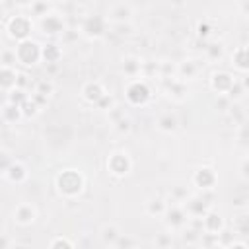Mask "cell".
I'll return each mask as SVG.
<instances>
[{"mask_svg": "<svg viewBox=\"0 0 249 249\" xmlns=\"http://www.w3.org/2000/svg\"><path fill=\"white\" fill-rule=\"evenodd\" d=\"M163 218H165V224L169 226V230L171 231H177V233L183 231L185 226L189 224V214H187V210H185V206L181 202L167 204V210H165Z\"/></svg>", "mask_w": 249, "mask_h": 249, "instance_id": "52a82bcc", "label": "cell"}, {"mask_svg": "<svg viewBox=\"0 0 249 249\" xmlns=\"http://www.w3.org/2000/svg\"><path fill=\"white\" fill-rule=\"evenodd\" d=\"M12 216H14L16 224H19V226H31L37 220V210H35V206L31 202H19L12 210Z\"/></svg>", "mask_w": 249, "mask_h": 249, "instance_id": "4fadbf2b", "label": "cell"}, {"mask_svg": "<svg viewBox=\"0 0 249 249\" xmlns=\"http://www.w3.org/2000/svg\"><path fill=\"white\" fill-rule=\"evenodd\" d=\"M235 231H237V233H247V231H249V214L237 218V222H235Z\"/></svg>", "mask_w": 249, "mask_h": 249, "instance_id": "d590c367", "label": "cell"}, {"mask_svg": "<svg viewBox=\"0 0 249 249\" xmlns=\"http://www.w3.org/2000/svg\"><path fill=\"white\" fill-rule=\"evenodd\" d=\"M31 14H33V16H39V18L47 16V14H49V4H47V0H35L33 6H31Z\"/></svg>", "mask_w": 249, "mask_h": 249, "instance_id": "836d02e7", "label": "cell"}, {"mask_svg": "<svg viewBox=\"0 0 249 249\" xmlns=\"http://www.w3.org/2000/svg\"><path fill=\"white\" fill-rule=\"evenodd\" d=\"M76 2H89V0H76Z\"/></svg>", "mask_w": 249, "mask_h": 249, "instance_id": "f907efd6", "label": "cell"}, {"mask_svg": "<svg viewBox=\"0 0 249 249\" xmlns=\"http://www.w3.org/2000/svg\"><path fill=\"white\" fill-rule=\"evenodd\" d=\"M78 35H82V33L80 31H74V29H64L62 39H64V43H72L74 39H78Z\"/></svg>", "mask_w": 249, "mask_h": 249, "instance_id": "b9f144b4", "label": "cell"}, {"mask_svg": "<svg viewBox=\"0 0 249 249\" xmlns=\"http://www.w3.org/2000/svg\"><path fill=\"white\" fill-rule=\"evenodd\" d=\"M105 93H107V91H105L103 84L97 82V80H89V82H86V84L82 86V91H80L82 99H84L86 103H89V105H95Z\"/></svg>", "mask_w": 249, "mask_h": 249, "instance_id": "5bb4252c", "label": "cell"}, {"mask_svg": "<svg viewBox=\"0 0 249 249\" xmlns=\"http://www.w3.org/2000/svg\"><path fill=\"white\" fill-rule=\"evenodd\" d=\"M167 210V202H163L161 198H150L146 202V214L148 216H163Z\"/></svg>", "mask_w": 249, "mask_h": 249, "instance_id": "484cf974", "label": "cell"}, {"mask_svg": "<svg viewBox=\"0 0 249 249\" xmlns=\"http://www.w3.org/2000/svg\"><path fill=\"white\" fill-rule=\"evenodd\" d=\"M21 111H23V117L25 119H31V117H35V115H39V111H41V105L29 95V99L21 105Z\"/></svg>", "mask_w": 249, "mask_h": 249, "instance_id": "f1b7e54d", "label": "cell"}, {"mask_svg": "<svg viewBox=\"0 0 249 249\" xmlns=\"http://www.w3.org/2000/svg\"><path fill=\"white\" fill-rule=\"evenodd\" d=\"M128 245H134V241H132V239H128V237H123V235H119V239H117L115 247H128Z\"/></svg>", "mask_w": 249, "mask_h": 249, "instance_id": "f6af8a7d", "label": "cell"}, {"mask_svg": "<svg viewBox=\"0 0 249 249\" xmlns=\"http://www.w3.org/2000/svg\"><path fill=\"white\" fill-rule=\"evenodd\" d=\"M239 8H241L243 16H247V18H249V0H243V2L239 4Z\"/></svg>", "mask_w": 249, "mask_h": 249, "instance_id": "7dc6e473", "label": "cell"}, {"mask_svg": "<svg viewBox=\"0 0 249 249\" xmlns=\"http://www.w3.org/2000/svg\"><path fill=\"white\" fill-rule=\"evenodd\" d=\"M54 187H56L60 196L76 198L78 195H82V191L86 187V177L82 175V171H78L74 167H68V169H62L54 177Z\"/></svg>", "mask_w": 249, "mask_h": 249, "instance_id": "6da1fadb", "label": "cell"}, {"mask_svg": "<svg viewBox=\"0 0 249 249\" xmlns=\"http://www.w3.org/2000/svg\"><path fill=\"white\" fill-rule=\"evenodd\" d=\"M101 241L105 243V245H113L115 247V243H117V239H119V230H117V226H113V224H107V226H103L101 228Z\"/></svg>", "mask_w": 249, "mask_h": 249, "instance_id": "4316f807", "label": "cell"}, {"mask_svg": "<svg viewBox=\"0 0 249 249\" xmlns=\"http://www.w3.org/2000/svg\"><path fill=\"white\" fill-rule=\"evenodd\" d=\"M113 130L117 132V134H121V136H124V134H128L130 130H132V123H130V119L124 115V117H121L119 121H115L113 123Z\"/></svg>", "mask_w": 249, "mask_h": 249, "instance_id": "f546056e", "label": "cell"}, {"mask_svg": "<svg viewBox=\"0 0 249 249\" xmlns=\"http://www.w3.org/2000/svg\"><path fill=\"white\" fill-rule=\"evenodd\" d=\"M113 29H115V33L119 37H124V35L130 33V25L128 23H113Z\"/></svg>", "mask_w": 249, "mask_h": 249, "instance_id": "ab89813d", "label": "cell"}, {"mask_svg": "<svg viewBox=\"0 0 249 249\" xmlns=\"http://www.w3.org/2000/svg\"><path fill=\"white\" fill-rule=\"evenodd\" d=\"M231 66H233L237 72H243V74L249 72V43L237 47V49L231 53Z\"/></svg>", "mask_w": 249, "mask_h": 249, "instance_id": "d6986e66", "label": "cell"}, {"mask_svg": "<svg viewBox=\"0 0 249 249\" xmlns=\"http://www.w3.org/2000/svg\"><path fill=\"white\" fill-rule=\"evenodd\" d=\"M216 183H218V175L208 165H202L193 173V185L200 191H210L216 187Z\"/></svg>", "mask_w": 249, "mask_h": 249, "instance_id": "9c48e42d", "label": "cell"}, {"mask_svg": "<svg viewBox=\"0 0 249 249\" xmlns=\"http://www.w3.org/2000/svg\"><path fill=\"white\" fill-rule=\"evenodd\" d=\"M171 4H175V6H181V4H183V0H171Z\"/></svg>", "mask_w": 249, "mask_h": 249, "instance_id": "681fc988", "label": "cell"}, {"mask_svg": "<svg viewBox=\"0 0 249 249\" xmlns=\"http://www.w3.org/2000/svg\"><path fill=\"white\" fill-rule=\"evenodd\" d=\"M156 126H158V130H161V132H165V134H171V132L177 130L179 121H177V117H175L173 113H163V115L158 117Z\"/></svg>", "mask_w": 249, "mask_h": 249, "instance_id": "7402d4cb", "label": "cell"}, {"mask_svg": "<svg viewBox=\"0 0 249 249\" xmlns=\"http://www.w3.org/2000/svg\"><path fill=\"white\" fill-rule=\"evenodd\" d=\"M76 243L72 241V239H68V237H64V235H56V237H53L51 241H49V247H53V249H56V247H68V249H72Z\"/></svg>", "mask_w": 249, "mask_h": 249, "instance_id": "d6a6232c", "label": "cell"}, {"mask_svg": "<svg viewBox=\"0 0 249 249\" xmlns=\"http://www.w3.org/2000/svg\"><path fill=\"white\" fill-rule=\"evenodd\" d=\"M14 62H18L16 53H14V51H4V53H2V64H4V66H14Z\"/></svg>", "mask_w": 249, "mask_h": 249, "instance_id": "74e56055", "label": "cell"}, {"mask_svg": "<svg viewBox=\"0 0 249 249\" xmlns=\"http://www.w3.org/2000/svg\"><path fill=\"white\" fill-rule=\"evenodd\" d=\"M154 243H156L158 247H169V245L173 243V237H171V233H160Z\"/></svg>", "mask_w": 249, "mask_h": 249, "instance_id": "8d00e7d4", "label": "cell"}, {"mask_svg": "<svg viewBox=\"0 0 249 249\" xmlns=\"http://www.w3.org/2000/svg\"><path fill=\"white\" fill-rule=\"evenodd\" d=\"M21 117H23L21 107L16 105V103H12V101H8V99H4V105H2V121L6 124H16Z\"/></svg>", "mask_w": 249, "mask_h": 249, "instance_id": "44dd1931", "label": "cell"}, {"mask_svg": "<svg viewBox=\"0 0 249 249\" xmlns=\"http://www.w3.org/2000/svg\"><path fill=\"white\" fill-rule=\"evenodd\" d=\"M204 56H206V60H212V62L220 60L224 56V43H220V41L208 43L204 47Z\"/></svg>", "mask_w": 249, "mask_h": 249, "instance_id": "d4e9b609", "label": "cell"}, {"mask_svg": "<svg viewBox=\"0 0 249 249\" xmlns=\"http://www.w3.org/2000/svg\"><path fill=\"white\" fill-rule=\"evenodd\" d=\"M210 33H212V23H210L208 19H202V21L196 23V37H198V39L206 41V39L210 37Z\"/></svg>", "mask_w": 249, "mask_h": 249, "instance_id": "4dcf8cb0", "label": "cell"}, {"mask_svg": "<svg viewBox=\"0 0 249 249\" xmlns=\"http://www.w3.org/2000/svg\"><path fill=\"white\" fill-rule=\"evenodd\" d=\"M189 218H202L208 210H210V202L202 196V195H193V196H187V200L183 202Z\"/></svg>", "mask_w": 249, "mask_h": 249, "instance_id": "8fae6325", "label": "cell"}, {"mask_svg": "<svg viewBox=\"0 0 249 249\" xmlns=\"http://www.w3.org/2000/svg\"><path fill=\"white\" fill-rule=\"evenodd\" d=\"M239 175H241L245 181H249V158H245V160L239 163Z\"/></svg>", "mask_w": 249, "mask_h": 249, "instance_id": "7bdbcfd3", "label": "cell"}, {"mask_svg": "<svg viewBox=\"0 0 249 249\" xmlns=\"http://www.w3.org/2000/svg\"><path fill=\"white\" fill-rule=\"evenodd\" d=\"M33 91H35V93H39V95L51 97V95L54 93V84H53V80H49V78L37 80V82H35V88H33Z\"/></svg>", "mask_w": 249, "mask_h": 249, "instance_id": "83f0119b", "label": "cell"}, {"mask_svg": "<svg viewBox=\"0 0 249 249\" xmlns=\"http://www.w3.org/2000/svg\"><path fill=\"white\" fill-rule=\"evenodd\" d=\"M247 214H249V202H247Z\"/></svg>", "mask_w": 249, "mask_h": 249, "instance_id": "816d5d0a", "label": "cell"}, {"mask_svg": "<svg viewBox=\"0 0 249 249\" xmlns=\"http://www.w3.org/2000/svg\"><path fill=\"white\" fill-rule=\"evenodd\" d=\"M18 74H19V72H18L14 66H4V64H2V70H0V88H2L4 93H8L10 89L16 88V84H18Z\"/></svg>", "mask_w": 249, "mask_h": 249, "instance_id": "ffe728a7", "label": "cell"}, {"mask_svg": "<svg viewBox=\"0 0 249 249\" xmlns=\"http://www.w3.org/2000/svg\"><path fill=\"white\" fill-rule=\"evenodd\" d=\"M243 93H245V86H243V82H241V80H235V84H233L231 89L228 91V97H230L231 101H237V99L243 97Z\"/></svg>", "mask_w": 249, "mask_h": 249, "instance_id": "1f68e13d", "label": "cell"}, {"mask_svg": "<svg viewBox=\"0 0 249 249\" xmlns=\"http://www.w3.org/2000/svg\"><path fill=\"white\" fill-rule=\"evenodd\" d=\"M33 2H35V0H14V4H18V6H21V8H27V6L31 8Z\"/></svg>", "mask_w": 249, "mask_h": 249, "instance_id": "bcb514c9", "label": "cell"}, {"mask_svg": "<svg viewBox=\"0 0 249 249\" xmlns=\"http://www.w3.org/2000/svg\"><path fill=\"white\" fill-rule=\"evenodd\" d=\"M202 66H204V62L202 60H198V58H187V60H183V62H179V66H177V76L181 78V80H193V78H196L198 76V72L202 70Z\"/></svg>", "mask_w": 249, "mask_h": 249, "instance_id": "2e32d148", "label": "cell"}, {"mask_svg": "<svg viewBox=\"0 0 249 249\" xmlns=\"http://www.w3.org/2000/svg\"><path fill=\"white\" fill-rule=\"evenodd\" d=\"M29 86H31V80H29V76H27L25 72H19V74H18V84H16V88H21V89H29Z\"/></svg>", "mask_w": 249, "mask_h": 249, "instance_id": "f35d334b", "label": "cell"}, {"mask_svg": "<svg viewBox=\"0 0 249 249\" xmlns=\"http://www.w3.org/2000/svg\"><path fill=\"white\" fill-rule=\"evenodd\" d=\"M107 117H109V121H111V124H113L115 121H119L121 117H124V111H121V109L115 105L113 109H109V111H107Z\"/></svg>", "mask_w": 249, "mask_h": 249, "instance_id": "60d3db41", "label": "cell"}, {"mask_svg": "<svg viewBox=\"0 0 249 249\" xmlns=\"http://www.w3.org/2000/svg\"><path fill=\"white\" fill-rule=\"evenodd\" d=\"M130 18H132V6L126 2L115 4L107 14V19L111 23H130Z\"/></svg>", "mask_w": 249, "mask_h": 249, "instance_id": "e0dca14e", "label": "cell"}, {"mask_svg": "<svg viewBox=\"0 0 249 249\" xmlns=\"http://www.w3.org/2000/svg\"><path fill=\"white\" fill-rule=\"evenodd\" d=\"M107 171L115 177H126L132 171V160L126 152L123 150H115L109 154L107 158Z\"/></svg>", "mask_w": 249, "mask_h": 249, "instance_id": "8992f818", "label": "cell"}, {"mask_svg": "<svg viewBox=\"0 0 249 249\" xmlns=\"http://www.w3.org/2000/svg\"><path fill=\"white\" fill-rule=\"evenodd\" d=\"M235 84V78L226 72V70H220V72H214L210 76V88L218 93V95H228V91L231 89V86Z\"/></svg>", "mask_w": 249, "mask_h": 249, "instance_id": "7c38bea8", "label": "cell"}, {"mask_svg": "<svg viewBox=\"0 0 249 249\" xmlns=\"http://www.w3.org/2000/svg\"><path fill=\"white\" fill-rule=\"evenodd\" d=\"M14 53H16L18 62L23 66H35L39 60H43V45H39L33 39H25V41L16 43Z\"/></svg>", "mask_w": 249, "mask_h": 249, "instance_id": "3957f363", "label": "cell"}, {"mask_svg": "<svg viewBox=\"0 0 249 249\" xmlns=\"http://www.w3.org/2000/svg\"><path fill=\"white\" fill-rule=\"evenodd\" d=\"M95 107L101 109V111H109V109H113V107H115V99H113V95L105 93V95L95 103Z\"/></svg>", "mask_w": 249, "mask_h": 249, "instance_id": "e575fe53", "label": "cell"}, {"mask_svg": "<svg viewBox=\"0 0 249 249\" xmlns=\"http://www.w3.org/2000/svg\"><path fill=\"white\" fill-rule=\"evenodd\" d=\"M163 91L171 101H185L189 95V88H187L185 80H181L179 76L163 78Z\"/></svg>", "mask_w": 249, "mask_h": 249, "instance_id": "ba28073f", "label": "cell"}, {"mask_svg": "<svg viewBox=\"0 0 249 249\" xmlns=\"http://www.w3.org/2000/svg\"><path fill=\"white\" fill-rule=\"evenodd\" d=\"M123 72H124V76H128L130 80H132V78H138V76L142 74V60L136 58V56H126V58L123 60Z\"/></svg>", "mask_w": 249, "mask_h": 249, "instance_id": "603a6c76", "label": "cell"}, {"mask_svg": "<svg viewBox=\"0 0 249 249\" xmlns=\"http://www.w3.org/2000/svg\"><path fill=\"white\" fill-rule=\"evenodd\" d=\"M241 82H243V86H245V89H247V88H249V72H247V74L241 78Z\"/></svg>", "mask_w": 249, "mask_h": 249, "instance_id": "c3c4849f", "label": "cell"}, {"mask_svg": "<svg viewBox=\"0 0 249 249\" xmlns=\"http://www.w3.org/2000/svg\"><path fill=\"white\" fill-rule=\"evenodd\" d=\"M124 99L132 107H144L152 99V88L144 78H132L124 86Z\"/></svg>", "mask_w": 249, "mask_h": 249, "instance_id": "7a4b0ae2", "label": "cell"}, {"mask_svg": "<svg viewBox=\"0 0 249 249\" xmlns=\"http://www.w3.org/2000/svg\"><path fill=\"white\" fill-rule=\"evenodd\" d=\"M14 160H10V154L6 152V150H2V165H0V171L4 173L8 167H10V163H12Z\"/></svg>", "mask_w": 249, "mask_h": 249, "instance_id": "ee69618b", "label": "cell"}, {"mask_svg": "<svg viewBox=\"0 0 249 249\" xmlns=\"http://www.w3.org/2000/svg\"><path fill=\"white\" fill-rule=\"evenodd\" d=\"M109 31V19L97 14L86 16L80 23V33L88 39H101Z\"/></svg>", "mask_w": 249, "mask_h": 249, "instance_id": "5b68a950", "label": "cell"}, {"mask_svg": "<svg viewBox=\"0 0 249 249\" xmlns=\"http://www.w3.org/2000/svg\"><path fill=\"white\" fill-rule=\"evenodd\" d=\"M27 175H29V171H27V167L21 163V161H12L10 163V167L2 173V177L6 179V181H10V183H14V185H21L25 179H27Z\"/></svg>", "mask_w": 249, "mask_h": 249, "instance_id": "ac0fdd59", "label": "cell"}, {"mask_svg": "<svg viewBox=\"0 0 249 249\" xmlns=\"http://www.w3.org/2000/svg\"><path fill=\"white\" fill-rule=\"evenodd\" d=\"M39 27L45 35H58V33H64V29H66L62 16L56 12H49L47 16H43L39 19Z\"/></svg>", "mask_w": 249, "mask_h": 249, "instance_id": "30bf717a", "label": "cell"}, {"mask_svg": "<svg viewBox=\"0 0 249 249\" xmlns=\"http://www.w3.org/2000/svg\"><path fill=\"white\" fill-rule=\"evenodd\" d=\"M60 58H62V49H60L58 45H54V43L43 45V60H45V62L54 64V62H58Z\"/></svg>", "mask_w": 249, "mask_h": 249, "instance_id": "cb8c5ba5", "label": "cell"}, {"mask_svg": "<svg viewBox=\"0 0 249 249\" xmlns=\"http://www.w3.org/2000/svg\"><path fill=\"white\" fill-rule=\"evenodd\" d=\"M4 29H6V33H8L10 39H14L16 43H19V41L31 39L29 35L33 31V21H31V18L18 14V16H12V18L6 19Z\"/></svg>", "mask_w": 249, "mask_h": 249, "instance_id": "277c9868", "label": "cell"}, {"mask_svg": "<svg viewBox=\"0 0 249 249\" xmlns=\"http://www.w3.org/2000/svg\"><path fill=\"white\" fill-rule=\"evenodd\" d=\"M224 218H222V214L220 212H216V210H208L204 216H202V231H206V233H214V235H220L222 231H224Z\"/></svg>", "mask_w": 249, "mask_h": 249, "instance_id": "9a60e30c", "label": "cell"}]
</instances>
